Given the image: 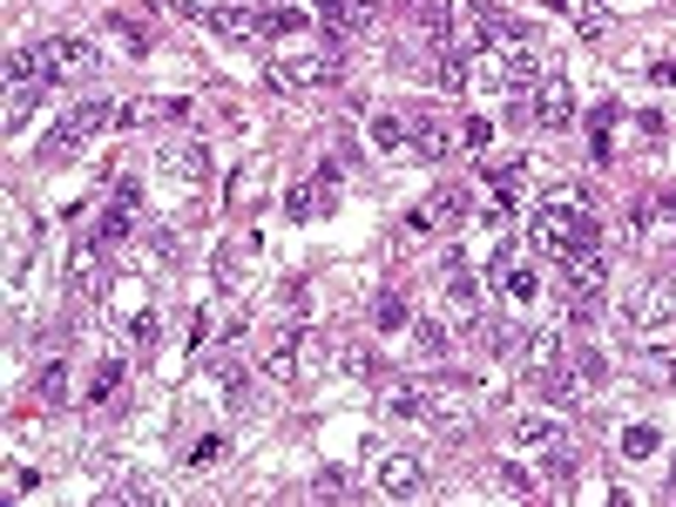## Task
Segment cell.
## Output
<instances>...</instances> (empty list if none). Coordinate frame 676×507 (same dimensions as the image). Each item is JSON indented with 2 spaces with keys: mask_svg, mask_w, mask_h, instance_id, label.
Masks as SVG:
<instances>
[{
  "mask_svg": "<svg viewBox=\"0 0 676 507\" xmlns=\"http://www.w3.org/2000/svg\"><path fill=\"white\" fill-rule=\"evenodd\" d=\"M494 487H500L507 500H535V474L515 467V460H500V467H494Z\"/></svg>",
  "mask_w": 676,
  "mask_h": 507,
  "instance_id": "4dcf8cb0",
  "label": "cell"
},
{
  "mask_svg": "<svg viewBox=\"0 0 676 507\" xmlns=\"http://www.w3.org/2000/svg\"><path fill=\"white\" fill-rule=\"evenodd\" d=\"M54 41H61V68H68V81H89V74H102V68H109L96 34H54Z\"/></svg>",
  "mask_w": 676,
  "mask_h": 507,
  "instance_id": "e0dca14e",
  "label": "cell"
},
{
  "mask_svg": "<svg viewBox=\"0 0 676 507\" xmlns=\"http://www.w3.org/2000/svg\"><path fill=\"white\" fill-rule=\"evenodd\" d=\"M440 278H447V298H454V305H474V298H480V278L467 271L460 250H447V258H440Z\"/></svg>",
  "mask_w": 676,
  "mask_h": 507,
  "instance_id": "cb8c5ba5",
  "label": "cell"
},
{
  "mask_svg": "<svg viewBox=\"0 0 676 507\" xmlns=\"http://www.w3.org/2000/svg\"><path fill=\"white\" fill-rule=\"evenodd\" d=\"M663 210H669V217H676V197H669V203H663Z\"/></svg>",
  "mask_w": 676,
  "mask_h": 507,
  "instance_id": "c3c4849f",
  "label": "cell"
},
{
  "mask_svg": "<svg viewBox=\"0 0 676 507\" xmlns=\"http://www.w3.org/2000/svg\"><path fill=\"white\" fill-rule=\"evenodd\" d=\"M581 386H609V359L596 352V346H568V359H561Z\"/></svg>",
  "mask_w": 676,
  "mask_h": 507,
  "instance_id": "d4e9b609",
  "label": "cell"
},
{
  "mask_svg": "<svg viewBox=\"0 0 676 507\" xmlns=\"http://www.w3.org/2000/svg\"><path fill=\"white\" fill-rule=\"evenodd\" d=\"M129 346H136V352L156 346V311H136V318H129Z\"/></svg>",
  "mask_w": 676,
  "mask_h": 507,
  "instance_id": "7bdbcfd3",
  "label": "cell"
},
{
  "mask_svg": "<svg viewBox=\"0 0 676 507\" xmlns=\"http://www.w3.org/2000/svg\"><path fill=\"white\" fill-rule=\"evenodd\" d=\"M406 149H412L419 162H447V156L460 149L454 116H447V109H406Z\"/></svg>",
  "mask_w": 676,
  "mask_h": 507,
  "instance_id": "277c9868",
  "label": "cell"
},
{
  "mask_svg": "<svg viewBox=\"0 0 676 507\" xmlns=\"http://www.w3.org/2000/svg\"><path fill=\"white\" fill-rule=\"evenodd\" d=\"M250 250H258V237H230V243H217V265H210V271H217V285H223V291H237V285H243Z\"/></svg>",
  "mask_w": 676,
  "mask_h": 507,
  "instance_id": "ffe728a7",
  "label": "cell"
},
{
  "mask_svg": "<svg viewBox=\"0 0 676 507\" xmlns=\"http://www.w3.org/2000/svg\"><path fill=\"white\" fill-rule=\"evenodd\" d=\"M156 116H162V102H142V96L116 109V122H122V129H142V122H156Z\"/></svg>",
  "mask_w": 676,
  "mask_h": 507,
  "instance_id": "8d00e7d4",
  "label": "cell"
},
{
  "mask_svg": "<svg viewBox=\"0 0 676 507\" xmlns=\"http://www.w3.org/2000/svg\"><path fill=\"white\" fill-rule=\"evenodd\" d=\"M109 122H116V109H109V102H96V96H81V102H74V109H68V116H61V122L48 129L41 156H48V162H61V156H74L81 142H96V136H102Z\"/></svg>",
  "mask_w": 676,
  "mask_h": 507,
  "instance_id": "7a4b0ae2",
  "label": "cell"
},
{
  "mask_svg": "<svg viewBox=\"0 0 676 507\" xmlns=\"http://www.w3.org/2000/svg\"><path fill=\"white\" fill-rule=\"evenodd\" d=\"M406 318H412V311H406V298H399V291H379L372 325H379V331H406Z\"/></svg>",
  "mask_w": 676,
  "mask_h": 507,
  "instance_id": "836d02e7",
  "label": "cell"
},
{
  "mask_svg": "<svg viewBox=\"0 0 676 507\" xmlns=\"http://www.w3.org/2000/svg\"><path fill=\"white\" fill-rule=\"evenodd\" d=\"M419 406H427V386H386L379 392V412L386 419H419Z\"/></svg>",
  "mask_w": 676,
  "mask_h": 507,
  "instance_id": "4316f807",
  "label": "cell"
},
{
  "mask_svg": "<svg viewBox=\"0 0 676 507\" xmlns=\"http://www.w3.org/2000/svg\"><path fill=\"white\" fill-rule=\"evenodd\" d=\"M663 379H669V392H676V352H669V366H663Z\"/></svg>",
  "mask_w": 676,
  "mask_h": 507,
  "instance_id": "f6af8a7d",
  "label": "cell"
},
{
  "mask_svg": "<svg viewBox=\"0 0 676 507\" xmlns=\"http://www.w3.org/2000/svg\"><path fill=\"white\" fill-rule=\"evenodd\" d=\"M311 21L325 28V41H331V48H346V41L366 28V14L352 8V0H318V8H311Z\"/></svg>",
  "mask_w": 676,
  "mask_h": 507,
  "instance_id": "ac0fdd59",
  "label": "cell"
},
{
  "mask_svg": "<svg viewBox=\"0 0 676 507\" xmlns=\"http://www.w3.org/2000/svg\"><path fill=\"white\" fill-rule=\"evenodd\" d=\"M623 318H629V331H663V325H676V278H643V285L623 298Z\"/></svg>",
  "mask_w": 676,
  "mask_h": 507,
  "instance_id": "5b68a950",
  "label": "cell"
},
{
  "mask_svg": "<svg viewBox=\"0 0 676 507\" xmlns=\"http://www.w3.org/2000/svg\"><path fill=\"white\" fill-rule=\"evenodd\" d=\"M338 372H346V379H372V372H379L372 346H359V338H346V346H338Z\"/></svg>",
  "mask_w": 676,
  "mask_h": 507,
  "instance_id": "f546056e",
  "label": "cell"
},
{
  "mask_svg": "<svg viewBox=\"0 0 676 507\" xmlns=\"http://www.w3.org/2000/svg\"><path fill=\"white\" fill-rule=\"evenodd\" d=\"M419 419H434L447 440H467L474 419H480V406H474V392H467L460 379H440V386H427V406H419Z\"/></svg>",
  "mask_w": 676,
  "mask_h": 507,
  "instance_id": "3957f363",
  "label": "cell"
},
{
  "mask_svg": "<svg viewBox=\"0 0 676 507\" xmlns=\"http://www.w3.org/2000/svg\"><path fill=\"white\" fill-rule=\"evenodd\" d=\"M656 440H663L656 427H629V434H623V454H629V460H649V454H656Z\"/></svg>",
  "mask_w": 676,
  "mask_h": 507,
  "instance_id": "74e56055",
  "label": "cell"
},
{
  "mask_svg": "<svg viewBox=\"0 0 676 507\" xmlns=\"http://www.w3.org/2000/svg\"><path fill=\"white\" fill-rule=\"evenodd\" d=\"M258 366H265L271 386H291V379H298V325H278V331L265 338V359H258Z\"/></svg>",
  "mask_w": 676,
  "mask_h": 507,
  "instance_id": "2e32d148",
  "label": "cell"
},
{
  "mask_svg": "<svg viewBox=\"0 0 676 507\" xmlns=\"http://www.w3.org/2000/svg\"><path fill=\"white\" fill-rule=\"evenodd\" d=\"M515 440H521V447H561L568 434L555 427V419H541V412H521V419H515Z\"/></svg>",
  "mask_w": 676,
  "mask_h": 507,
  "instance_id": "83f0119b",
  "label": "cell"
},
{
  "mask_svg": "<svg viewBox=\"0 0 676 507\" xmlns=\"http://www.w3.org/2000/svg\"><path fill=\"white\" fill-rule=\"evenodd\" d=\"M34 399H41V406H61V399H68V366H41Z\"/></svg>",
  "mask_w": 676,
  "mask_h": 507,
  "instance_id": "e575fe53",
  "label": "cell"
},
{
  "mask_svg": "<svg viewBox=\"0 0 676 507\" xmlns=\"http://www.w3.org/2000/svg\"><path fill=\"white\" fill-rule=\"evenodd\" d=\"M34 109H41V81H14V96H8V129H21Z\"/></svg>",
  "mask_w": 676,
  "mask_h": 507,
  "instance_id": "d6a6232c",
  "label": "cell"
},
{
  "mask_svg": "<svg viewBox=\"0 0 676 507\" xmlns=\"http://www.w3.org/2000/svg\"><path fill=\"white\" fill-rule=\"evenodd\" d=\"M603 237V223L596 217H588V197H548L541 210H535V223H528V243L541 250V258H575V250H588V243H596Z\"/></svg>",
  "mask_w": 676,
  "mask_h": 507,
  "instance_id": "6da1fadb",
  "label": "cell"
},
{
  "mask_svg": "<svg viewBox=\"0 0 676 507\" xmlns=\"http://www.w3.org/2000/svg\"><path fill=\"white\" fill-rule=\"evenodd\" d=\"M311 494H318V500H346V467H325V474L311 480Z\"/></svg>",
  "mask_w": 676,
  "mask_h": 507,
  "instance_id": "60d3db41",
  "label": "cell"
},
{
  "mask_svg": "<svg viewBox=\"0 0 676 507\" xmlns=\"http://www.w3.org/2000/svg\"><path fill=\"white\" fill-rule=\"evenodd\" d=\"M162 177L203 190V183H210V149H203V142H169V149H162Z\"/></svg>",
  "mask_w": 676,
  "mask_h": 507,
  "instance_id": "9a60e30c",
  "label": "cell"
},
{
  "mask_svg": "<svg viewBox=\"0 0 676 507\" xmlns=\"http://www.w3.org/2000/svg\"><path fill=\"white\" fill-rule=\"evenodd\" d=\"M129 230H136V203H129V197H116V203H109V217L96 223V237H102V243H122Z\"/></svg>",
  "mask_w": 676,
  "mask_h": 507,
  "instance_id": "1f68e13d",
  "label": "cell"
},
{
  "mask_svg": "<svg viewBox=\"0 0 676 507\" xmlns=\"http://www.w3.org/2000/svg\"><path fill=\"white\" fill-rule=\"evenodd\" d=\"M230 203H237V210H258V203H265V177H237Z\"/></svg>",
  "mask_w": 676,
  "mask_h": 507,
  "instance_id": "ab89813d",
  "label": "cell"
},
{
  "mask_svg": "<svg viewBox=\"0 0 676 507\" xmlns=\"http://www.w3.org/2000/svg\"><path fill=\"white\" fill-rule=\"evenodd\" d=\"M460 142H467V149H487V142H494V122H487V116H467V122H460Z\"/></svg>",
  "mask_w": 676,
  "mask_h": 507,
  "instance_id": "b9f144b4",
  "label": "cell"
},
{
  "mask_svg": "<svg viewBox=\"0 0 676 507\" xmlns=\"http://www.w3.org/2000/svg\"><path fill=\"white\" fill-rule=\"evenodd\" d=\"M102 250H109L102 237H81V243L68 250V278H74V285H102Z\"/></svg>",
  "mask_w": 676,
  "mask_h": 507,
  "instance_id": "603a6c76",
  "label": "cell"
},
{
  "mask_svg": "<svg viewBox=\"0 0 676 507\" xmlns=\"http://www.w3.org/2000/svg\"><path fill=\"white\" fill-rule=\"evenodd\" d=\"M338 183H346V177H331V169H311V177H298V183L285 190V217H291V223L331 217V210H338Z\"/></svg>",
  "mask_w": 676,
  "mask_h": 507,
  "instance_id": "ba28073f",
  "label": "cell"
},
{
  "mask_svg": "<svg viewBox=\"0 0 676 507\" xmlns=\"http://www.w3.org/2000/svg\"><path fill=\"white\" fill-rule=\"evenodd\" d=\"M366 136H372V149H406V109H379L372 122H366Z\"/></svg>",
  "mask_w": 676,
  "mask_h": 507,
  "instance_id": "484cf974",
  "label": "cell"
},
{
  "mask_svg": "<svg viewBox=\"0 0 676 507\" xmlns=\"http://www.w3.org/2000/svg\"><path fill=\"white\" fill-rule=\"evenodd\" d=\"M116 500H142V507H149V500H162V494H156L149 480H122V494H116Z\"/></svg>",
  "mask_w": 676,
  "mask_h": 507,
  "instance_id": "ee69618b",
  "label": "cell"
},
{
  "mask_svg": "<svg viewBox=\"0 0 676 507\" xmlns=\"http://www.w3.org/2000/svg\"><path fill=\"white\" fill-rule=\"evenodd\" d=\"M555 8L568 14V28H575L581 41H603V34L616 28V14H609V0H555Z\"/></svg>",
  "mask_w": 676,
  "mask_h": 507,
  "instance_id": "d6986e66",
  "label": "cell"
},
{
  "mask_svg": "<svg viewBox=\"0 0 676 507\" xmlns=\"http://www.w3.org/2000/svg\"><path fill=\"white\" fill-rule=\"evenodd\" d=\"M8 74L14 81H41V89H48V81H61L68 68H61V41H28V48H14L8 54Z\"/></svg>",
  "mask_w": 676,
  "mask_h": 507,
  "instance_id": "4fadbf2b",
  "label": "cell"
},
{
  "mask_svg": "<svg viewBox=\"0 0 676 507\" xmlns=\"http://www.w3.org/2000/svg\"><path fill=\"white\" fill-rule=\"evenodd\" d=\"M116 392H122V359H109V366L89 379V406H109Z\"/></svg>",
  "mask_w": 676,
  "mask_h": 507,
  "instance_id": "d590c367",
  "label": "cell"
},
{
  "mask_svg": "<svg viewBox=\"0 0 676 507\" xmlns=\"http://www.w3.org/2000/svg\"><path fill=\"white\" fill-rule=\"evenodd\" d=\"M467 217H474V190H467V183H440L419 210H406V230L427 237V230H454V223H467Z\"/></svg>",
  "mask_w": 676,
  "mask_h": 507,
  "instance_id": "8992f818",
  "label": "cell"
},
{
  "mask_svg": "<svg viewBox=\"0 0 676 507\" xmlns=\"http://www.w3.org/2000/svg\"><path fill=\"white\" fill-rule=\"evenodd\" d=\"M603 285H609V258L596 243L575 250V258H561V285H555L561 298H603Z\"/></svg>",
  "mask_w": 676,
  "mask_h": 507,
  "instance_id": "30bf717a",
  "label": "cell"
},
{
  "mask_svg": "<svg viewBox=\"0 0 676 507\" xmlns=\"http://www.w3.org/2000/svg\"><path fill=\"white\" fill-rule=\"evenodd\" d=\"M223 454H230V440H223V434H210V440H197V447H190V467H217Z\"/></svg>",
  "mask_w": 676,
  "mask_h": 507,
  "instance_id": "f35d334b",
  "label": "cell"
},
{
  "mask_svg": "<svg viewBox=\"0 0 676 507\" xmlns=\"http://www.w3.org/2000/svg\"><path fill=\"white\" fill-rule=\"evenodd\" d=\"M561 359H568L561 331H548V325H528V338H521V359H515V372H521V379H548V372H555Z\"/></svg>",
  "mask_w": 676,
  "mask_h": 507,
  "instance_id": "7c38bea8",
  "label": "cell"
},
{
  "mask_svg": "<svg viewBox=\"0 0 676 507\" xmlns=\"http://www.w3.org/2000/svg\"><path fill=\"white\" fill-rule=\"evenodd\" d=\"M346 74V61H338V48H325V54H285V61H271V81L278 89H331V81Z\"/></svg>",
  "mask_w": 676,
  "mask_h": 507,
  "instance_id": "52a82bcc",
  "label": "cell"
},
{
  "mask_svg": "<svg viewBox=\"0 0 676 507\" xmlns=\"http://www.w3.org/2000/svg\"><path fill=\"white\" fill-rule=\"evenodd\" d=\"M427 74L440 81L447 96H467V81H474V68H467V54H460V48H434V68H427Z\"/></svg>",
  "mask_w": 676,
  "mask_h": 507,
  "instance_id": "7402d4cb",
  "label": "cell"
},
{
  "mask_svg": "<svg viewBox=\"0 0 676 507\" xmlns=\"http://www.w3.org/2000/svg\"><path fill=\"white\" fill-rule=\"evenodd\" d=\"M372 480H379L386 500H419V494H427V467H419L412 454H379Z\"/></svg>",
  "mask_w": 676,
  "mask_h": 507,
  "instance_id": "8fae6325",
  "label": "cell"
},
{
  "mask_svg": "<svg viewBox=\"0 0 676 507\" xmlns=\"http://www.w3.org/2000/svg\"><path fill=\"white\" fill-rule=\"evenodd\" d=\"M258 8H291V0H258Z\"/></svg>",
  "mask_w": 676,
  "mask_h": 507,
  "instance_id": "bcb514c9",
  "label": "cell"
},
{
  "mask_svg": "<svg viewBox=\"0 0 676 507\" xmlns=\"http://www.w3.org/2000/svg\"><path fill=\"white\" fill-rule=\"evenodd\" d=\"M669 494H676V460H669Z\"/></svg>",
  "mask_w": 676,
  "mask_h": 507,
  "instance_id": "7dc6e473",
  "label": "cell"
},
{
  "mask_svg": "<svg viewBox=\"0 0 676 507\" xmlns=\"http://www.w3.org/2000/svg\"><path fill=\"white\" fill-rule=\"evenodd\" d=\"M183 14H197V21H203V28H217L223 41H271L258 0H250V8H183Z\"/></svg>",
  "mask_w": 676,
  "mask_h": 507,
  "instance_id": "9c48e42d",
  "label": "cell"
},
{
  "mask_svg": "<svg viewBox=\"0 0 676 507\" xmlns=\"http://www.w3.org/2000/svg\"><path fill=\"white\" fill-rule=\"evenodd\" d=\"M535 122H541V129H568V122H575V89H568L561 68L541 74V89H535Z\"/></svg>",
  "mask_w": 676,
  "mask_h": 507,
  "instance_id": "5bb4252c",
  "label": "cell"
},
{
  "mask_svg": "<svg viewBox=\"0 0 676 507\" xmlns=\"http://www.w3.org/2000/svg\"><path fill=\"white\" fill-rule=\"evenodd\" d=\"M102 28H109V34H116L129 54H149V28H142V21H129L122 8H109V14H102Z\"/></svg>",
  "mask_w": 676,
  "mask_h": 507,
  "instance_id": "f1b7e54d",
  "label": "cell"
},
{
  "mask_svg": "<svg viewBox=\"0 0 676 507\" xmlns=\"http://www.w3.org/2000/svg\"><path fill=\"white\" fill-rule=\"evenodd\" d=\"M447 352H454V331H447L440 318H412V359L434 366V359H447Z\"/></svg>",
  "mask_w": 676,
  "mask_h": 507,
  "instance_id": "44dd1931",
  "label": "cell"
}]
</instances>
